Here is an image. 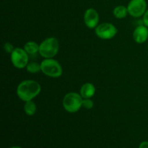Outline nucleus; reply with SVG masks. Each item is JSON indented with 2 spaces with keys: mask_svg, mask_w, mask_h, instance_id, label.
Listing matches in <instances>:
<instances>
[{
  "mask_svg": "<svg viewBox=\"0 0 148 148\" xmlns=\"http://www.w3.org/2000/svg\"><path fill=\"white\" fill-rule=\"evenodd\" d=\"M40 91L41 86L39 82L33 79H25L17 85L16 92L21 101L26 102L33 101L40 93Z\"/></svg>",
  "mask_w": 148,
  "mask_h": 148,
  "instance_id": "f257e3e1",
  "label": "nucleus"
},
{
  "mask_svg": "<svg viewBox=\"0 0 148 148\" xmlns=\"http://www.w3.org/2000/svg\"><path fill=\"white\" fill-rule=\"evenodd\" d=\"M59 50V42L55 37H49L39 44V54L44 59L56 56Z\"/></svg>",
  "mask_w": 148,
  "mask_h": 148,
  "instance_id": "f03ea898",
  "label": "nucleus"
},
{
  "mask_svg": "<svg viewBox=\"0 0 148 148\" xmlns=\"http://www.w3.org/2000/svg\"><path fill=\"white\" fill-rule=\"evenodd\" d=\"M41 72L49 77L57 78L63 74V69L59 62L53 58L44 59L40 62Z\"/></svg>",
  "mask_w": 148,
  "mask_h": 148,
  "instance_id": "7ed1b4c3",
  "label": "nucleus"
},
{
  "mask_svg": "<svg viewBox=\"0 0 148 148\" xmlns=\"http://www.w3.org/2000/svg\"><path fill=\"white\" fill-rule=\"evenodd\" d=\"M83 98L79 93L69 92L64 95L62 105L66 111L69 113H76L82 107Z\"/></svg>",
  "mask_w": 148,
  "mask_h": 148,
  "instance_id": "20e7f679",
  "label": "nucleus"
},
{
  "mask_svg": "<svg viewBox=\"0 0 148 148\" xmlns=\"http://www.w3.org/2000/svg\"><path fill=\"white\" fill-rule=\"evenodd\" d=\"M10 60L15 68L22 69L27 66L29 63V54L22 48H15L10 53Z\"/></svg>",
  "mask_w": 148,
  "mask_h": 148,
  "instance_id": "39448f33",
  "label": "nucleus"
},
{
  "mask_svg": "<svg viewBox=\"0 0 148 148\" xmlns=\"http://www.w3.org/2000/svg\"><path fill=\"white\" fill-rule=\"evenodd\" d=\"M95 35L102 40H110L116 36L117 27L110 23H103L98 25L95 28Z\"/></svg>",
  "mask_w": 148,
  "mask_h": 148,
  "instance_id": "423d86ee",
  "label": "nucleus"
},
{
  "mask_svg": "<svg viewBox=\"0 0 148 148\" xmlns=\"http://www.w3.org/2000/svg\"><path fill=\"white\" fill-rule=\"evenodd\" d=\"M146 0H130L127 4L129 14L135 18H139L144 15L147 11Z\"/></svg>",
  "mask_w": 148,
  "mask_h": 148,
  "instance_id": "0eeeda50",
  "label": "nucleus"
},
{
  "mask_svg": "<svg viewBox=\"0 0 148 148\" xmlns=\"http://www.w3.org/2000/svg\"><path fill=\"white\" fill-rule=\"evenodd\" d=\"M99 14L94 8H88L84 13V23L90 29H95L99 25Z\"/></svg>",
  "mask_w": 148,
  "mask_h": 148,
  "instance_id": "6e6552de",
  "label": "nucleus"
},
{
  "mask_svg": "<svg viewBox=\"0 0 148 148\" xmlns=\"http://www.w3.org/2000/svg\"><path fill=\"white\" fill-rule=\"evenodd\" d=\"M133 39L139 44L144 43L148 39V27L145 25H139L133 32Z\"/></svg>",
  "mask_w": 148,
  "mask_h": 148,
  "instance_id": "1a4fd4ad",
  "label": "nucleus"
},
{
  "mask_svg": "<svg viewBox=\"0 0 148 148\" xmlns=\"http://www.w3.org/2000/svg\"><path fill=\"white\" fill-rule=\"evenodd\" d=\"M95 85L91 82H86L81 86L79 94L83 98H92L95 93Z\"/></svg>",
  "mask_w": 148,
  "mask_h": 148,
  "instance_id": "9d476101",
  "label": "nucleus"
},
{
  "mask_svg": "<svg viewBox=\"0 0 148 148\" xmlns=\"http://www.w3.org/2000/svg\"><path fill=\"white\" fill-rule=\"evenodd\" d=\"M113 14L117 19H124L129 14L127 7L124 5L116 6L113 10Z\"/></svg>",
  "mask_w": 148,
  "mask_h": 148,
  "instance_id": "9b49d317",
  "label": "nucleus"
},
{
  "mask_svg": "<svg viewBox=\"0 0 148 148\" xmlns=\"http://www.w3.org/2000/svg\"><path fill=\"white\" fill-rule=\"evenodd\" d=\"M23 49L29 55H33L39 52V44L35 41H27L25 43Z\"/></svg>",
  "mask_w": 148,
  "mask_h": 148,
  "instance_id": "f8f14e48",
  "label": "nucleus"
},
{
  "mask_svg": "<svg viewBox=\"0 0 148 148\" xmlns=\"http://www.w3.org/2000/svg\"><path fill=\"white\" fill-rule=\"evenodd\" d=\"M23 108H24V111L26 114V115L29 116H34L35 114L36 113V111H37L36 104L33 101H29L25 102Z\"/></svg>",
  "mask_w": 148,
  "mask_h": 148,
  "instance_id": "ddd939ff",
  "label": "nucleus"
},
{
  "mask_svg": "<svg viewBox=\"0 0 148 148\" xmlns=\"http://www.w3.org/2000/svg\"><path fill=\"white\" fill-rule=\"evenodd\" d=\"M27 72L31 74H36L39 72H41V67L40 64L36 62H31L27 64V66L25 67Z\"/></svg>",
  "mask_w": 148,
  "mask_h": 148,
  "instance_id": "4468645a",
  "label": "nucleus"
},
{
  "mask_svg": "<svg viewBox=\"0 0 148 148\" xmlns=\"http://www.w3.org/2000/svg\"><path fill=\"white\" fill-rule=\"evenodd\" d=\"M94 106V103L91 98H83L82 101V107L86 109H91Z\"/></svg>",
  "mask_w": 148,
  "mask_h": 148,
  "instance_id": "2eb2a0df",
  "label": "nucleus"
},
{
  "mask_svg": "<svg viewBox=\"0 0 148 148\" xmlns=\"http://www.w3.org/2000/svg\"><path fill=\"white\" fill-rule=\"evenodd\" d=\"M15 49V48L13 46V45L11 43H10V42H7V43H5L4 44V51L7 52V53H12V52L14 51V49Z\"/></svg>",
  "mask_w": 148,
  "mask_h": 148,
  "instance_id": "dca6fc26",
  "label": "nucleus"
},
{
  "mask_svg": "<svg viewBox=\"0 0 148 148\" xmlns=\"http://www.w3.org/2000/svg\"><path fill=\"white\" fill-rule=\"evenodd\" d=\"M142 17H143V20H143V24L148 27V9Z\"/></svg>",
  "mask_w": 148,
  "mask_h": 148,
  "instance_id": "f3484780",
  "label": "nucleus"
},
{
  "mask_svg": "<svg viewBox=\"0 0 148 148\" xmlns=\"http://www.w3.org/2000/svg\"><path fill=\"white\" fill-rule=\"evenodd\" d=\"M138 148H148V141L142 142Z\"/></svg>",
  "mask_w": 148,
  "mask_h": 148,
  "instance_id": "a211bd4d",
  "label": "nucleus"
},
{
  "mask_svg": "<svg viewBox=\"0 0 148 148\" xmlns=\"http://www.w3.org/2000/svg\"><path fill=\"white\" fill-rule=\"evenodd\" d=\"M9 148H23L20 146H12V147H10Z\"/></svg>",
  "mask_w": 148,
  "mask_h": 148,
  "instance_id": "6ab92c4d",
  "label": "nucleus"
}]
</instances>
